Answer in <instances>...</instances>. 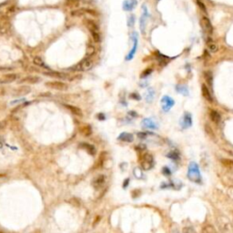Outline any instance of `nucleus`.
Here are the masks:
<instances>
[{
	"label": "nucleus",
	"mask_w": 233,
	"mask_h": 233,
	"mask_svg": "<svg viewBox=\"0 0 233 233\" xmlns=\"http://www.w3.org/2000/svg\"><path fill=\"white\" fill-rule=\"evenodd\" d=\"M7 94V91L5 89V87H0V96H5Z\"/></svg>",
	"instance_id": "43"
},
{
	"label": "nucleus",
	"mask_w": 233,
	"mask_h": 233,
	"mask_svg": "<svg viewBox=\"0 0 233 233\" xmlns=\"http://www.w3.org/2000/svg\"><path fill=\"white\" fill-rule=\"evenodd\" d=\"M175 105V101L171 99L170 97L169 96H164L161 99V107L162 109L165 111V112H167L171 109V108Z\"/></svg>",
	"instance_id": "6"
},
{
	"label": "nucleus",
	"mask_w": 233,
	"mask_h": 233,
	"mask_svg": "<svg viewBox=\"0 0 233 233\" xmlns=\"http://www.w3.org/2000/svg\"><path fill=\"white\" fill-rule=\"evenodd\" d=\"M33 62H34V64L36 65V66H38V67H40L42 68L49 69V68L45 64V62L43 61V59H42L40 57H35L33 58Z\"/></svg>",
	"instance_id": "23"
},
{
	"label": "nucleus",
	"mask_w": 233,
	"mask_h": 233,
	"mask_svg": "<svg viewBox=\"0 0 233 233\" xmlns=\"http://www.w3.org/2000/svg\"><path fill=\"white\" fill-rule=\"evenodd\" d=\"M118 138L121 141H124V142H132L134 140V137L132 134L130 133H128V132H123L121 133L119 136L118 137Z\"/></svg>",
	"instance_id": "20"
},
{
	"label": "nucleus",
	"mask_w": 233,
	"mask_h": 233,
	"mask_svg": "<svg viewBox=\"0 0 233 233\" xmlns=\"http://www.w3.org/2000/svg\"><path fill=\"white\" fill-rule=\"evenodd\" d=\"M45 86L48 87L51 89H55V90H58V91H66L68 89V85L65 82H61V81H49V82H46Z\"/></svg>",
	"instance_id": "3"
},
{
	"label": "nucleus",
	"mask_w": 233,
	"mask_h": 233,
	"mask_svg": "<svg viewBox=\"0 0 233 233\" xmlns=\"http://www.w3.org/2000/svg\"><path fill=\"white\" fill-rule=\"evenodd\" d=\"M17 75H16V74L14 73L6 74V75H4L0 77V84H9L17 80Z\"/></svg>",
	"instance_id": "12"
},
{
	"label": "nucleus",
	"mask_w": 233,
	"mask_h": 233,
	"mask_svg": "<svg viewBox=\"0 0 233 233\" xmlns=\"http://www.w3.org/2000/svg\"><path fill=\"white\" fill-rule=\"evenodd\" d=\"M78 130L84 137H89L92 134V128L89 125H83L81 127H79Z\"/></svg>",
	"instance_id": "19"
},
{
	"label": "nucleus",
	"mask_w": 233,
	"mask_h": 233,
	"mask_svg": "<svg viewBox=\"0 0 233 233\" xmlns=\"http://www.w3.org/2000/svg\"><path fill=\"white\" fill-rule=\"evenodd\" d=\"M41 80H42V78L40 77H38V76H27V77H23L22 79H20V80L18 81L17 83L18 84H23V83H26V84H36V83H39Z\"/></svg>",
	"instance_id": "10"
},
{
	"label": "nucleus",
	"mask_w": 233,
	"mask_h": 233,
	"mask_svg": "<svg viewBox=\"0 0 233 233\" xmlns=\"http://www.w3.org/2000/svg\"><path fill=\"white\" fill-rule=\"evenodd\" d=\"M154 95H155V91L152 89V88H148L147 90V93L145 95V99L147 100V102L150 103V102L154 99Z\"/></svg>",
	"instance_id": "25"
},
{
	"label": "nucleus",
	"mask_w": 233,
	"mask_h": 233,
	"mask_svg": "<svg viewBox=\"0 0 233 233\" xmlns=\"http://www.w3.org/2000/svg\"><path fill=\"white\" fill-rule=\"evenodd\" d=\"M135 24V16L134 15H131L129 17H128V26L129 27H131L133 26Z\"/></svg>",
	"instance_id": "33"
},
{
	"label": "nucleus",
	"mask_w": 233,
	"mask_h": 233,
	"mask_svg": "<svg viewBox=\"0 0 233 233\" xmlns=\"http://www.w3.org/2000/svg\"><path fill=\"white\" fill-rule=\"evenodd\" d=\"M6 108V105H5L2 101H0V110H2L3 109Z\"/></svg>",
	"instance_id": "50"
},
{
	"label": "nucleus",
	"mask_w": 233,
	"mask_h": 233,
	"mask_svg": "<svg viewBox=\"0 0 233 233\" xmlns=\"http://www.w3.org/2000/svg\"><path fill=\"white\" fill-rule=\"evenodd\" d=\"M64 107L66 109H68L70 112L73 113V115H75L77 116H83V112H82V110L77 108V107H75V106H72V105H67V104H65Z\"/></svg>",
	"instance_id": "17"
},
{
	"label": "nucleus",
	"mask_w": 233,
	"mask_h": 233,
	"mask_svg": "<svg viewBox=\"0 0 233 233\" xmlns=\"http://www.w3.org/2000/svg\"><path fill=\"white\" fill-rule=\"evenodd\" d=\"M187 230H189V231H194L192 229H184V231H187Z\"/></svg>",
	"instance_id": "52"
},
{
	"label": "nucleus",
	"mask_w": 233,
	"mask_h": 233,
	"mask_svg": "<svg viewBox=\"0 0 233 233\" xmlns=\"http://www.w3.org/2000/svg\"><path fill=\"white\" fill-rule=\"evenodd\" d=\"M87 26L88 27V29L90 30L91 33L93 32H99V26H97V24L92 20H87Z\"/></svg>",
	"instance_id": "24"
},
{
	"label": "nucleus",
	"mask_w": 233,
	"mask_h": 233,
	"mask_svg": "<svg viewBox=\"0 0 233 233\" xmlns=\"http://www.w3.org/2000/svg\"><path fill=\"white\" fill-rule=\"evenodd\" d=\"M176 89L177 91H178L179 93H180V94H182V95H185V96H187L188 95V87H186V86H182V85H178L176 87Z\"/></svg>",
	"instance_id": "26"
},
{
	"label": "nucleus",
	"mask_w": 233,
	"mask_h": 233,
	"mask_svg": "<svg viewBox=\"0 0 233 233\" xmlns=\"http://www.w3.org/2000/svg\"><path fill=\"white\" fill-rule=\"evenodd\" d=\"M141 167L144 170H148L153 167V157L150 153H145L142 157Z\"/></svg>",
	"instance_id": "4"
},
{
	"label": "nucleus",
	"mask_w": 233,
	"mask_h": 233,
	"mask_svg": "<svg viewBox=\"0 0 233 233\" xmlns=\"http://www.w3.org/2000/svg\"><path fill=\"white\" fill-rule=\"evenodd\" d=\"M188 179L194 183L201 182V175H200L199 166H198V164H196L195 162H191L189 166Z\"/></svg>",
	"instance_id": "1"
},
{
	"label": "nucleus",
	"mask_w": 233,
	"mask_h": 233,
	"mask_svg": "<svg viewBox=\"0 0 233 233\" xmlns=\"http://www.w3.org/2000/svg\"><path fill=\"white\" fill-rule=\"evenodd\" d=\"M147 136H148V133H146V132H139V133H138V137L139 138H141V139L146 138Z\"/></svg>",
	"instance_id": "39"
},
{
	"label": "nucleus",
	"mask_w": 233,
	"mask_h": 233,
	"mask_svg": "<svg viewBox=\"0 0 233 233\" xmlns=\"http://www.w3.org/2000/svg\"><path fill=\"white\" fill-rule=\"evenodd\" d=\"M92 61L90 58H84L78 64L75 65L74 67L70 68V70L73 71H87L92 68Z\"/></svg>",
	"instance_id": "2"
},
{
	"label": "nucleus",
	"mask_w": 233,
	"mask_h": 233,
	"mask_svg": "<svg viewBox=\"0 0 233 233\" xmlns=\"http://www.w3.org/2000/svg\"><path fill=\"white\" fill-rule=\"evenodd\" d=\"M142 9H143V14H142V16L140 17V20H139V25H140V30L144 34V33H145V28H146L147 17H148V8H147V7L145 6V5H143Z\"/></svg>",
	"instance_id": "7"
},
{
	"label": "nucleus",
	"mask_w": 233,
	"mask_h": 233,
	"mask_svg": "<svg viewBox=\"0 0 233 233\" xmlns=\"http://www.w3.org/2000/svg\"><path fill=\"white\" fill-rule=\"evenodd\" d=\"M204 77H205V79L207 80V82L209 84V85H211L212 84V74L210 71H206V72H204Z\"/></svg>",
	"instance_id": "29"
},
{
	"label": "nucleus",
	"mask_w": 233,
	"mask_h": 233,
	"mask_svg": "<svg viewBox=\"0 0 233 233\" xmlns=\"http://www.w3.org/2000/svg\"><path fill=\"white\" fill-rule=\"evenodd\" d=\"M167 157L173 160H177L179 158V153L178 151H171L167 154Z\"/></svg>",
	"instance_id": "31"
},
{
	"label": "nucleus",
	"mask_w": 233,
	"mask_h": 233,
	"mask_svg": "<svg viewBox=\"0 0 233 233\" xmlns=\"http://www.w3.org/2000/svg\"><path fill=\"white\" fill-rule=\"evenodd\" d=\"M52 96V94H51L50 92H45V93H40L39 94V97H51Z\"/></svg>",
	"instance_id": "41"
},
{
	"label": "nucleus",
	"mask_w": 233,
	"mask_h": 233,
	"mask_svg": "<svg viewBox=\"0 0 233 233\" xmlns=\"http://www.w3.org/2000/svg\"><path fill=\"white\" fill-rule=\"evenodd\" d=\"M68 202L70 203V204L72 205V206L77 207V208H78V207H80V206H81V201L79 200V199H77V198H76V197L71 198L70 199L68 200Z\"/></svg>",
	"instance_id": "27"
},
{
	"label": "nucleus",
	"mask_w": 233,
	"mask_h": 233,
	"mask_svg": "<svg viewBox=\"0 0 233 233\" xmlns=\"http://www.w3.org/2000/svg\"><path fill=\"white\" fill-rule=\"evenodd\" d=\"M101 220V217L100 216H96V218H95V220L93 221V227H96L97 224H99V221Z\"/></svg>",
	"instance_id": "36"
},
{
	"label": "nucleus",
	"mask_w": 233,
	"mask_h": 233,
	"mask_svg": "<svg viewBox=\"0 0 233 233\" xmlns=\"http://www.w3.org/2000/svg\"><path fill=\"white\" fill-rule=\"evenodd\" d=\"M205 129H206V132L209 135V136L210 137H212V138H214L215 136H214V132H213V129L209 127V126L208 125V124H206V126H205Z\"/></svg>",
	"instance_id": "32"
},
{
	"label": "nucleus",
	"mask_w": 233,
	"mask_h": 233,
	"mask_svg": "<svg viewBox=\"0 0 233 233\" xmlns=\"http://www.w3.org/2000/svg\"><path fill=\"white\" fill-rule=\"evenodd\" d=\"M201 92H202V96L204 97V99H206L208 102H209V103H212V102H213V97H212L210 92H209V88L207 87L206 85H202L201 86Z\"/></svg>",
	"instance_id": "18"
},
{
	"label": "nucleus",
	"mask_w": 233,
	"mask_h": 233,
	"mask_svg": "<svg viewBox=\"0 0 233 233\" xmlns=\"http://www.w3.org/2000/svg\"><path fill=\"white\" fill-rule=\"evenodd\" d=\"M45 76H48L51 77L55 78H59V79H68L70 76L67 75L66 73H61V72H57V71H46V72H42Z\"/></svg>",
	"instance_id": "9"
},
{
	"label": "nucleus",
	"mask_w": 233,
	"mask_h": 233,
	"mask_svg": "<svg viewBox=\"0 0 233 233\" xmlns=\"http://www.w3.org/2000/svg\"><path fill=\"white\" fill-rule=\"evenodd\" d=\"M22 101H25V99H19V100H15V101H12L11 104L14 105V104H17V103H21Z\"/></svg>",
	"instance_id": "49"
},
{
	"label": "nucleus",
	"mask_w": 233,
	"mask_h": 233,
	"mask_svg": "<svg viewBox=\"0 0 233 233\" xmlns=\"http://www.w3.org/2000/svg\"><path fill=\"white\" fill-rule=\"evenodd\" d=\"M201 26H202V28L204 29V31L206 32L207 34L209 35H211L212 32H213V26L211 25V22L209 21V19L208 17H202L201 19Z\"/></svg>",
	"instance_id": "11"
},
{
	"label": "nucleus",
	"mask_w": 233,
	"mask_h": 233,
	"mask_svg": "<svg viewBox=\"0 0 233 233\" xmlns=\"http://www.w3.org/2000/svg\"><path fill=\"white\" fill-rule=\"evenodd\" d=\"M128 182H129V179H126L124 181V184H123V188H127V186L128 185Z\"/></svg>",
	"instance_id": "47"
},
{
	"label": "nucleus",
	"mask_w": 233,
	"mask_h": 233,
	"mask_svg": "<svg viewBox=\"0 0 233 233\" xmlns=\"http://www.w3.org/2000/svg\"><path fill=\"white\" fill-rule=\"evenodd\" d=\"M151 73H152V69L151 68H147L146 70H144L142 72V74L140 75V77H146L147 76L150 75Z\"/></svg>",
	"instance_id": "35"
},
{
	"label": "nucleus",
	"mask_w": 233,
	"mask_h": 233,
	"mask_svg": "<svg viewBox=\"0 0 233 233\" xmlns=\"http://www.w3.org/2000/svg\"><path fill=\"white\" fill-rule=\"evenodd\" d=\"M209 40H210L209 38H208V40H207V43H208V46H209V50H210L211 52H216V51L218 50V46L213 43L212 40H211V41H209Z\"/></svg>",
	"instance_id": "28"
},
{
	"label": "nucleus",
	"mask_w": 233,
	"mask_h": 233,
	"mask_svg": "<svg viewBox=\"0 0 233 233\" xmlns=\"http://www.w3.org/2000/svg\"><path fill=\"white\" fill-rule=\"evenodd\" d=\"M128 114H129V115H132V116H137V113H136V112H134V111H130V112H128Z\"/></svg>",
	"instance_id": "51"
},
{
	"label": "nucleus",
	"mask_w": 233,
	"mask_h": 233,
	"mask_svg": "<svg viewBox=\"0 0 233 233\" xmlns=\"http://www.w3.org/2000/svg\"><path fill=\"white\" fill-rule=\"evenodd\" d=\"M97 118H99V120H105L106 119V116L103 113H99L97 115Z\"/></svg>",
	"instance_id": "40"
},
{
	"label": "nucleus",
	"mask_w": 233,
	"mask_h": 233,
	"mask_svg": "<svg viewBox=\"0 0 233 233\" xmlns=\"http://www.w3.org/2000/svg\"><path fill=\"white\" fill-rule=\"evenodd\" d=\"M6 125H7L6 121H1V122H0V129L4 128L5 127H6Z\"/></svg>",
	"instance_id": "45"
},
{
	"label": "nucleus",
	"mask_w": 233,
	"mask_h": 233,
	"mask_svg": "<svg viewBox=\"0 0 233 233\" xmlns=\"http://www.w3.org/2000/svg\"><path fill=\"white\" fill-rule=\"evenodd\" d=\"M198 5H199V6L200 7H201V9H203L204 11H206V7H205V6H203L202 3L200 2V1H199V0H198Z\"/></svg>",
	"instance_id": "48"
},
{
	"label": "nucleus",
	"mask_w": 233,
	"mask_h": 233,
	"mask_svg": "<svg viewBox=\"0 0 233 233\" xmlns=\"http://www.w3.org/2000/svg\"><path fill=\"white\" fill-rule=\"evenodd\" d=\"M94 53H95V48H93V46H91V48H87V56H92V55H94Z\"/></svg>",
	"instance_id": "38"
},
{
	"label": "nucleus",
	"mask_w": 233,
	"mask_h": 233,
	"mask_svg": "<svg viewBox=\"0 0 233 233\" xmlns=\"http://www.w3.org/2000/svg\"><path fill=\"white\" fill-rule=\"evenodd\" d=\"M221 163L227 167L233 169V160H226V158H223V160H221Z\"/></svg>",
	"instance_id": "30"
},
{
	"label": "nucleus",
	"mask_w": 233,
	"mask_h": 233,
	"mask_svg": "<svg viewBox=\"0 0 233 233\" xmlns=\"http://www.w3.org/2000/svg\"><path fill=\"white\" fill-rule=\"evenodd\" d=\"M28 71H29V72H39L38 69H36V68H34V67H30V68H28Z\"/></svg>",
	"instance_id": "44"
},
{
	"label": "nucleus",
	"mask_w": 233,
	"mask_h": 233,
	"mask_svg": "<svg viewBox=\"0 0 233 233\" xmlns=\"http://www.w3.org/2000/svg\"><path fill=\"white\" fill-rule=\"evenodd\" d=\"M191 124H192L191 116H190V114H189V113H185L182 119H181V126H182V128H187L190 127Z\"/></svg>",
	"instance_id": "16"
},
{
	"label": "nucleus",
	"mask_w": 233,
	"mask_h": 233,
	"mask_svg": "<svg viewBox=\"0 0 233 233\" xmlns=\"http://www.w3.org/2000/svg\"><path fill=\"white\" fill-rule=\"evenodd\" d=\"M136 148H137V150H145L146 147H145V145H138V147Z\"/></svg>",
	"instance_id": "46"
},
{
	"label": "nucleus",
	"mask_w": 233,
	"mask_h": 233,
	"mask_svg": "<svg viewBox=\"0 0 233 233\" xmlns=\"http://www.w3.org/2000/svg\"><path fill=\"white\" fill-rule=\"evenodd\" d=\"M142 127L148 129H157L158 124L151 118H144L142 120Z\"/></svg>",
	"instance_id": "13"
},
{
	"label": "nucleus",
	"mask_w": 233,
	"mask_h": 233,
	"mask_svg": "<svg viewBox=\"0 0 233 233\" xmlns=\"http://www.w3.org/2000/svg\"><path fill=\"white\" fill-rule=\"evenodd\" d=\"M130 99L139 100V99H140V97H139V95L137 94V93H132V94H130Z\"/></svg>",
	"instance_id": "37"
},
{
	"label": "nucleus",
	"mask_w": 233,
	"mask_h": 233,
	"mask_svg": "<svg viewBox=\"0 0 233 233\" xmlns=\"http://www.w3.org/2000/svg\"><path fill=\"white\" fill-rule=\"evenodd\" d=\"M106 182V177L104 175H99V176H97L96 178L93 179L92 181V186L94 187V189H101L102 187L104 186Z\"/></svg>",
	"instance_id": "8"
},
{
	"label": "nucleus",
	"mask_w": 233,
	"mask_h": 233,
	"mask_svg": "<svg viewBox=\"0 0 233 233\" xmlns=\"http://www.w3.org/2000/svg\"><path fill=\"white\" fill-rule=\"evenodd\" d=\"M137 5L138 0H125L123 2V9L125 11H132Z\"/></svg>",
	"instance_id": "15"
},
{
	"label": "nucleus",
	"mask_w": 233,
	"mask_h": 233,
	"mask_svg": "<svg viewBox=\"0 0 233 233\" xmlns=\"http://www.w3.org/2000/svg\"><path fill=\"white\" fill-rule=\"evenodd\" d=\"M80 147H81L82 148H84V150H85L89 155L94 156V155L96 154V148H95V147H94V146H92V145H90V144L84 142V143H81V144H80Z\"/></svg>",
	"instance_id": "21"
},
{
	"label": "nucleus",
	"mask_w": 233,
	"mask_h": 233,
	"mask_svg": "<svg viewBox=\"0 0 233 233\" xmlns=\"http://www.w3.org/2000/svg\"><path fill=\"white\" fill-rule=\"evenodd\" d=\"M30 92H31V87L29 86L23 85L21 87H18L15 88V89L12 91V94L15 97H23V96L29 94Z\"/></svg>",
	"instance_id": "5"
},
{
	"label": "nucleus",
	"mask_w": 233,
	"mask_h": 233,
	"mask_svg": "<svg viewBox=\"0 0 233 233\" xmlns=\"http://www.w3.org/2000/svg\"><path fill=\"white\" fill-rule=\"evenodd\" d=\"M163 173H164L166 176H169V175H170V170L167 169V167H165L164 169H163Z\"/></svg>",
	"instance_id": "42"
},
{
	"label": "nucleus",
	"mask_w": 233,
	"mask_h": 233,
	"mask_svg": "<svg viewBox=\"0 0 233 233\" xmlns=\"http://www.w3.org/2000/svg\"><path fill=\"white\" fill-rule=\"evenodd\" d=\"M209 118H210V119L215 124H218L221 120V116L220 113L217 112L216 110H210V112H209Z\"/></svg>",
	"instance_id": "22"
},
{
	"label": "nucleus",
	"mask_w": 233,
	"mask_h": 233,
	"mask_svg": "<svg viewBox=\"0 0 233 233\" xmlns=\"http://www.w3.org/2000/svg\"><path fill=\"white\" fill-rule=\"evenodd\" d=\"M92 36L95 42H100V35L99 32H93Z\"/></svg>",
	"instance_id": "34"
},
{
	"label": "nucleus",
	"mask_w": 233,
	"mask_h": 233,
	"mask_svg": "<svg viewBox=\"0 0 233 233\" xmlns=\"http://www.w3.org/2000/svg\"><path fill=\"white\" fill-rule=\"evenodd\" d=\"M132 38H133L134 45H133V48H132L131 51H130L129 54L127 56V60L132 59V58L134 57L135 53H136V50H137V48H138V34L136 33V32H134V33H133V35H132Z\"/></svg>",
	"instance_id": "14"
}]
</instances>
